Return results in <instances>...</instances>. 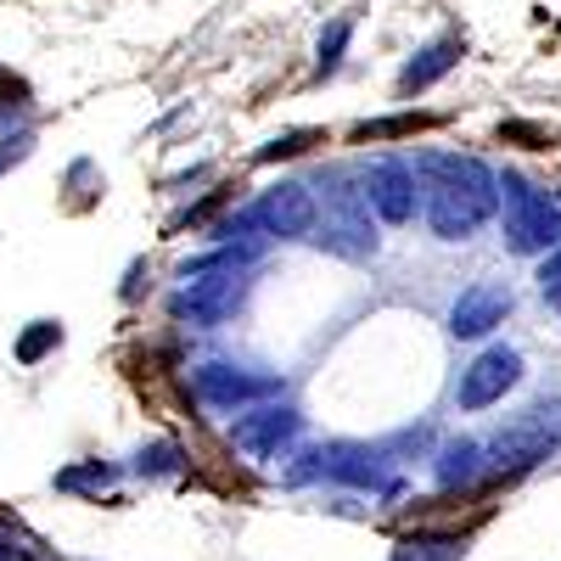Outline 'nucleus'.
I'll list each match as a JSON object with an SVG mask.
<instances>
[{
  "mask_svg": "<svg viewBox=\"0 0 561 561\" xmlns=\"http://www.w3.org/2000/svg\"><path fill=\"white\" fill-rule=\"evenodd\" d=\"M421 180V214H427L438 242H466L494 219L500 208V174L483 158H460V152H421L415 158Z\"/></svg>",
  "mask_w": 561,
  "mask_h": 561,
  "instance_id": "nucleus-1",
  "label": "nucleus"
},
{
  "mask_svg": "<svg viewBox=\"0 0 561 561\" xmlns=\"http://www.w3.org/2000/svg\"><path fill=\"white\" fill-rule=\"evenodd\" d=\"M320 214H314V230H309V242L320 253H332V259H377V208H370L365 197V180L354 169H325L320 174Z\"/></svg>",
  "mask_w": 561,
  "mask_h": 561,
  "instance_id": "nucleus-2",
  "label": "nucleus"
},
{
  "mask_svg": "<svg viewBox=\"0 0 561 561\" xmlns=\"http://www.w3.org/2000/svg\"><path fill=\"white\" fill-rule=\"evenodd\" d=\"M500 208H505L500 214L505 248L517 259H545L561 248V197H550L528 174H517V169L500 174Z\"/></svg>",
  "mask_w": 561,
  "mask_h": 561,
  "instance_id": "nucleus-3",
  "label": "nucleus"
},
{
  "mask_svg": "<svg viewBox=\"0 0 561 561\" xmlns=\"http://www.w3.org/2000/svg\"><path fill=\"white\" fill-rule=\"evenodd\" d=\"M550 449H561V404H528L517 421H505V427L483 444L489 455V472H534L539 460H550Z\"/></svg>",
  "mask_w": 561,
  "mask_h": 561,
  "instance_id": "nucleus-4",
  "label": "nucleus"
},
{
  "mask_svg": "<svg viewBox=\"0 0 561 561\" xmlns=\"http://www.w3.org/2000/svg\"><path fill=\"white\" fill-rule=\"evenodd\" d=\"M242 298H248L242 264H208V270H185V287L169 298V309H174V320L219 325L242 309Z\"/></svg>",
  "mask_w": 561,
  "mask_h": 561,
  "instance_id": "nucleus-5",
  "label": "nucleus"
},
{
  "mask_svg": "<svg viewBox=\"0 0 561 561\" xmlns=\"http://www.w3.org/2000/svg\"><path fill=\"white\" fill-rule=\"evenodd\" d=\"M192 388L203 404L214 410H248L259 399H275L280 393V377L275 370H248V365H225V359H208L192 370Z\"/></svg>",
  "mask_w": 561,
  "mask_h": 561,
  "instance_id": "nucleus-6",
  "label": "nucleus"
},
{
  "mask_svg": "<svg viewBox=\"0 0 561 561\" xmlns=\"http://www.w3.org/2000/svg\"><path fill=\"white\" fill-rule=\"evenodd\" d=\"M298 433H304V415L293 404H270V399H259L253 410H237V421H230V444H237L242 455H253V460L280 455Z\"/></svg>",
  "mask_w": 561,
  "mask_h": 561,
  "instance_id": "nucleus-7",
  "label": "nucleus"
},
{
  "mask_svg": "<svg viewBox=\"0 0 561 561\" xmlns=\"http://www.w3.org/2000/svg\"><path fill=\"white\" fill-rule=\"evenodd\" d=\"M523 382V354L517 348H483L472 365L460 370V382H455V404L460 410H489V404H500L511 388Z\"/></svg>",
  "mask_w": 561,
  "mask_h": 561,
  "instance_id": "nucleus-8",
  "label": "nucleus"
},
{
  "mask_svg": "<svg viewBox=\"0 0 561 561\" xmlns=\"http://www.w3.org/2000/svg\"><path fill=\"white\" fill-rule=\"evenodd\" d=\"M359 180H365V197L382 225H410L421 214V180L404 158H377L370 169H359Z\"/></svg>",
  "mask_w": 561,
  "mask_h": 561,
  "instance_id": "nucleus-9",
  "label": "nucleus"
},
{
  "mask_svg": "<svg viewBox=\"0 0 561 561\" xmlns=\"http://www.w3.org/2000/svg\"><path fill=\"white\" fill-rule=\"evenodd\" d=\"M314 214H320V203H314V192L304 180H280V185H270V192L253 203L259 230H264V237H280V242H309Z\"/></svg>",
  "mask_w": 561,
  "mask_h": 561,
  "instance_id": "nucleus-10",
  "label": "nucleus"
},
{
  "mask_svg": "<svg viewBox=\"0 0 561 561\" xmlns=\"http://www.w3.org/2000/svg\"><path fill=\"white\" fill-rule=\"evenodd\" d=\"M505 314H511V287H500V280H478V287H466L449 304V332L455 337H489Z\"/></svg>",
  "mask_w": 561,
  "mask_h": 561,
  "instance_id": "nucleus-11",
  "label": "nucleus"
},
{
  "mask_svg": "<svg viewBox=\"0 0 561 561\" xmlns=\"http://www.w3.org/2000/svg\"><path fill=\"white\" fill-rule=\"evenodd\" d=\"M320 478L348 483V489H393L382 472V449L370 444H325L320 449Z\"/></svg>",
  "mask_w": 561,
  "mask_h": 561,
  "instance_id": "nucleus-12",
  "label": "nucleus"
},
{
  "mask_svg": "<svg viewBox=\"0 0 561 561\" xmlns=\"http://www.w3.org/2000/svg\"><path fill=\"white\" fill-rule=\"evenodd\" d=\"M460 57H466L460 34H438V39H427V45H421V51L399 68V90H404V96H421V90H433L444 73H455Z\"/></svg>",
  "mask_w": 561,
  "mask_h": 561,
  "instance_id": "nucleus-13",
  "label": "nucleus"
},
{
  "mask_svg": "<svg viewBox=\"0 0 561 561\" xmlns=\"http://www.w3.org/2000/svg\"><path fill=\"white\" fill-rule=\"evenodd\" d=\"M483 472H489V455H483L478 438H449V444H438V455H433L438 489H472Z\"/></svg>",
  "mask_w": 561,
  "mask_h": 561,
  "instance_id": "nucleus-14",
  "label": "nucleus"
},
{
  "mask_svg": "<svg viewBox=\"0 0 561 561\" xmlns=\"http://www.w3.org/2000/svg\"><path fill=\"white\" fill-rule=\"evenodd\" d=\"M388 561H466V534H444V528L404 534Z\"/></svg>",
  "mask_w": 561,
  "mask_h": 561,
  "instance_id": "nucleus-15",
  "label": "nucleus"
},
{
  "mask_svg": "<svg viewBox=\"0 0 561 561\" xmlns=\"http://www.w3.org/2000/svg\"><path fill=\"white\" fill-rule=\"evenodd\" d=\"M348 34H354V23H348V18H337L332 28L320 34V45H314V73H320V79L343 68V51H348Z\"/></svg>",
  "mask_w": 561,
  "mask_h": 561,
  "instance_id": "nucleus-16",
  "label": "nucleus"
},
{
  "mask_svg": "<svg viewBox=\"0 0 561 561\" xmlns=\"http://www.w3.org/2000/svg\"><path fill=\"white\" fill-rule=\"evenodd\" d=\"M57 343H62V325H57V320H34L28 332L18 337V359H23V365H39Z\"/></svg>",
  "mask_w": 561,
  "mask_h": 561,
  "instance_id": "nucleus-17",
  "label": "nucleus"
},
{
  "mask_svg": "<svg viewBox=\"0 0 561 561\" xmlns=\"http://www.w3.org/2000/svg\"><path fill=\"white\" fill-rule=\"evenodd\" d=\"M118 483V472H113V466H102V460H90V466H73V472H62L57 478V489H113Z\"/></svg>",
  "mask_w": 561,
  "mask_h": 561,
  "instance_id": "nucleus-18",
  "label": "nucleus"
},
{
  "mask_svg": "<svg viewBox=\"0 0 561 561\" xmlns=\"http://www.w3.org/2000/svg\"><path fill=\"white\" fill-rule=\"evenodd\" d=\"M135 472H140V478H169V472H180V449H174V444L140 449V455H135Z\"/></svg>",
  "mask_w": 561,
  "mask_h": 561,
  "instance_id": "nucleus-19",
  "label": "nucleus"
},
{
  "mask_svg": "<svg viewBox=\"0 0 561 561\" xmlns=\"http://www.w3.org/2000/svg\"><path fill=\"white\" fill-rule=\"evenodd\" d=\"M421 124H433L427 113H404V118H377V124H359V140H382V135H410Z\"/></svg>",
  "mask_w": 561,
  "mask_h": 561,
  "instance_id": "nucleus-20",
  "label": "nucleus"
},
{
  "mask_svg": "<svg viewBox=\"0 0 561 561\" xmlns=\"http://www.w3.org/2000/svg\"><path fill=\"white\" fill-rule=\"evenodd\" d=\"M304 140H309V129H293V135L270 140V147L259 152V163H275V158H293V152H304Z\"/></svg>",
  "mask_w": 561,
  "mask_h": 561,
  "instance_id": "nucleus-21",
  "label": "nucleus"
},
{
  "mask_svg": "<svg viewBox=\"0 0 561 561\" xmlns=\"http://www.w3.org/2000/svg\"><path fill=\"white\" fill-rule=\"evenodd\" d=\"M28 147H34V135H12V140H0V174H7L12 163H23V158H28Z\"/></svg>",
  "mask_w": 561,
  "mask_h": 561,
  "instance_id": "nucleus-22",
  "label": "nucleus"
},
{
  "mask_svg": "<svg viewBox=\"0 0 561 561\" xmlns=\"http://www.w3.org/2000/svg\"><path fill=\"white\" fill-rule=\"evenodd\" d=\"M539 287H561V248L539 259Z\"/></svg>",
  "mask_w": 561,
  "mask_h": 561,
  "instance_id": "nucleus-23",
  "label": "nucleus"
},
{
  "mask_svg": "<svg viewBox=\"0 0 561 561\" xmlns=\"http://www.w3.org/2000/svg\"><path fill=\"white\" fill-rule=\"evenodd\" d=\"M0 561H18V550H12V539H0Z\"/></svg>",
  "mask_w": 561,
  "mask_h": 561,
  "instance_id": "nucleus-24",
  "label": "nucleus"
},
{
  "mask_svg": "<svg viewBox=\"0 0 561 561\" xmlns=\"http://www.w3.org/2000/svg\"><path fill=\"white\" fill-rule=\"evenodd\" d=\"M545 298H550V309H561V287H545Z\"/></svg>",
  "mask_w": 561,
  "mask_h": 561,
  "instance_id": "nucleus-25",
  "label": "nucleus"
}]
</instances>
